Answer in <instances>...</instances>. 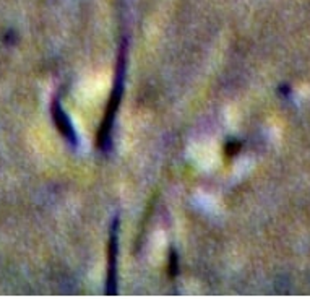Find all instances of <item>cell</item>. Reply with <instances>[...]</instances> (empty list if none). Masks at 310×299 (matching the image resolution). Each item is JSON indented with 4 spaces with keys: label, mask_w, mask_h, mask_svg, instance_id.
I'll return each mask as SVG.
<instances>
[{
    "label": "cell",
    "mask_w": 310,
    "mask_h": 299,
    "mask_svg": "<svg viewBox=\"0 0 310 299\" xmlns=\"http://www.w3.org/2000/svg\"><path fill=\"white\" fill-rule=\"evenodd\" d=\"M171 258H172V260H171V268H172L171 275L174 277V275H175V272H177V257H175V254H174V252L171 254Z\"/></svg>",
    "instance_id": "obj_4"
},
{
    "label": "cell",
    "mask_w": 310,
    "mask_h": 299,
    "mask_svg": "<svg viewBox=\"0 0 310 299\" xmlns=\"http://www.w3.org/2000/svg\"><path fill=\"white\" fill-rule=\"evenodd\" d=\"M124 67H125V59H124V52H122L119 73H117V80H116V88H114V91H112L109 106H107V114H106L104 121H102V127H101V132H99V147L102 150L109 147L111 127H112V122H114L116 111H117V107H119V103H120L122 89H124Z\"/></svg>",
    "instance_id": "obj_1"
},
{
    "label": "cell",
    "mask_w": 310,
    "mask_h": 299,
    "mask_svg": "<svg viewBox=\"0 0 310 299\" xmlns=\"http://www.w3.org/2000/svg\"><path fill=\"white\" fill-rule=\"evenodd\" d=\"M52 117H54V121H56V126H57L58 130H60L62 135L65 137L67 140H70V143L77 145L75 130H73L72 124H70V121H68V117L65 116V112L62 111V107H60V104H58V101L54 103V106H52Z\"/></svg>",
    "instance_id": "obj_3"
},
{
    "label": "cell",
    "mask_w": 310,
    "mask_h": 299,
    "mask_svg": "<svg viewBox=\"0 0 310 299\" xmlns=\"http://www.w3.org/2000/svg\"><path fill=\"white\" fill-rule=\"evenodd\" d=\"M119 226V220H114L111 228V242H109V270H107V285L106 290L109 295H114L117 290V272H116V265H117V228Z\"/></svg>",
    "instance_id": "obj_2"
}]
</instances>
